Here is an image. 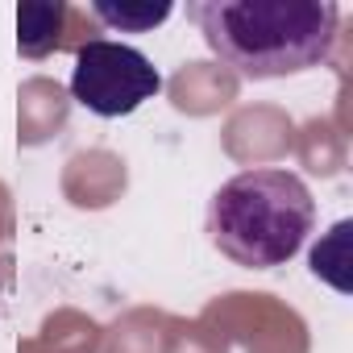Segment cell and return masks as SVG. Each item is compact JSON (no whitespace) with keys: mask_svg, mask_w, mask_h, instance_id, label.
Listing matches in <instances>:
<instances>
[{"mask_svg":"<svg viewBox=\"0 0 353 353\" xmlns=\"http://www.w3.org/2000/svg\"><path fill=\"white\" fill-rule=\"evenodd\" d=\"M188 17L237 75L283 79L332 59L341 9L332 0H200Z\"/></svg>","mask_w":353,"mask_h":353,"instance_id":"obj_1","label":"cell"},{"mask_svg":"<svg viewBox=\"0 0 353 353\" xmlns=\"http://www.w3.org/2000/svg\"><path fill=\"white\" fill-rule=\"evenodd\" d=\"M312 229H316V200L295 170L279 166L241 170L208 200L212 245L245 270L287 266L303 250Z\"/></svg>","mask_w":353,"mask_h":353,"instance_id":"obj_2","label":"cell"},{"mask_svg":"<svg viewBox=\"0 0 353 353\" xmlns=\"http://www.w3.org/2000/svg\"><path fill=\"white\" fill-rule=\"evenodd\" d=\"M158 92H162V75L137 46H125L112 38H88L75 50L71 96L92 117H104V121L129 117Z\"/></svg>","mask_w":353,"mask_h":353,"instance_id":"obj_3","label":"cell"},{"mask_svg":"<svg viewBox=\"0 0 353 353\" xmlns=\"http://www.w3.org/2000/svg\"><path fill=\"white\" fill-rule=\"evenodd\" d=\"M67 5H21L17 9V50L26 59H46L50 50L63 46V26H67Z\"/></svg>","mask_w":353,"mask_h":353,"instance_id":"obj_4","label":"cell"},{"mask_svg":"<svg viewBox=\"0 0 353 353\" xmlns=\"http://www.w3.org/2000/svg\"><path fill=\"white\" fill-rule=\"evenodd\" d=\"M170 13H174V5H166V0H158V5L154 0H96L92 5V17L121 34H150Z\"/></svg>","mask_w":353,"mask_h":353,"instance_id":"obj_5","label":"cell"}]
</instances>
